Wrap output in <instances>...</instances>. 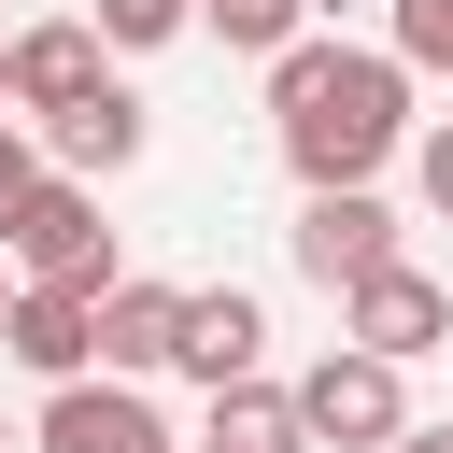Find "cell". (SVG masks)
<instances>
[{"mask_svg":"<svg viewBox=\"0 0 453 453\" xmlns=\"http://www.w3.org/2000/svg\"><path fill=\"white\" fill-rule=\"evenodd\" d=\"M14 297H28V283H14V255H0V326H14Z\"/></svg>","mask_w":453,"mask_h":453,"instance_id":"cell-20","label":"cell"},{"mask_svg":"<svg viewBox=\"0 0 453 453\" xmlns=\"http://www.w3.org/2000/svg\"><path fill=\"white\" fill-rule=\"evenodd\" d=\"M340 340L382 354V368H425V354L453 340V283H439V269H382V283L340 297Z\"/></svg>","mask_w":453,"mask_h":453,"instance_id":"cell-6","label":"cell"},{"mask_svg":"<svg viewBox=\"0 0 453 453\" xmlns=\"http://www.w3.org/2000/svg\"><path fill=\"white\" fill-rule=\"evenodd\" d=\"M311 14H326V0H198V28H212L226 57H269V71L311 42Z\"/></svg>","mask_w":453,"mask_h":453,"instance_id":"cell-13","label":"cell"},{"mask_svg":"<svg viewBox=\"0 0 453 453\" xmlns=\"http://www.w3.org/2000/svg\"><path fill=\"white\" fill-rule=\"evenodd\" d=\"M269 142H283L297 198L368 184V170L411 142V71H396V42H340V28H311V42L269 71Z\"/></svg>","mask_w":453,"mask_h":453,"instance_id":"cell-1","label":"cell"},{"mask_svg":"<svg viewBox=\"0 0 453 453\" xmlns=\"http://www.w3.org/2000/svg\"><path fill=\"white\" fill-rule=\"evenodd\" d=\"M297 425H311V453H396L411 439V368H382V354H311L297 368Z\"/></svg>","mask_w":453,"mask_h":453,"instance_id":"cell-3","label":"cell"},{"mask_svg":"<svg viewBox=\"0 0 453 453\" xmlns=\"http://www.w3.org/2000/svg\"><path fill=\"white\" fill-rule=\"evenodd\" d=\"M0 113H14V28H0Z\"/></svg>","mask_w":453,"mask_h":453,"instance_id":"cell-19","label":"cell"},{"mask_svg":"<svg viewBox=\"0 0 453 453\" xmlns=\"http://www.w3.org/2000/svg\"><path fill=\"white\" fill-rule=\"evenodd\" d=\"M28 453H184V439L142 382H71V396L28 411Z\"/></svg>","mask_w":453,"mask_h":453,"instance_id":"cell-8","label":"cell"},{"mask_svg":"<svg viewBox=\"0 0 453 453\" xmlns=\"http://www.w3.org/2000/svg\"><path fill=\"white\" fill-rule=\"evenodd\" d=\"M396 14V71H453V0H382Z\"/></svg>","mask_w":453,"mask_h":453,"instance_id":"cell-16","label":"cell"},{"mask_svg":"<svg viewBox=\"0 0 453 453\" xmlns=\"http://www.w3.org/2000/svg\"><path fill=\"white\" fill-rule=\"evenodd\" d=\"M184 453H198V439H184Z\"/></svg>","mask_w":453,"mask_h":453,"instance_id":"cell-22","label":"cell"},{"mask_svg":"<svg viewBox=\"0 0 453 453\" xmlns=\"http://www.w3.org/2000/svg\"><path fill=\"white\" fill-rule=\"evenodd\" d=\"M396 453H453V425H411V439H396Z\"/></svg>","mask_w":453,"mask_h":453,"instance_id":"cell-18","label":"cell"},{"mask_svg":"<svg viewBox=\"0 0 453 453\" xmlns=\"http://www.w3.org/2000/svg\"><path fill=\"white\" fill-rule=\"evenodd\" d=\"M411 198H425V212H439V226H453V113H439V127H425V142H411Z\"/></svg>","mask_w":453,"mask_h":453,"instance_id":"cell-17","label":"cell"},{"mask_svg":"<svg viewBox=\"0 0 453 453\" xmlns=\"http://www.w3.org/2000/svg\"><path fill=\"white\" fill-rule=\"evenodd\" d=\"M170 368H184L198 396H241V382H269V311H255L241 283H184V340H170Z\"/></svg>","mask_w":453,"mask_h":453,"instance_id":"cell-7","label":"cell"},{"mask_svg":"<svg viewBox=\"0 0 453 453\" xmlns=\"http://www.w3.org/2000/svg\"><path fill=\"white\" fill-rule=\"evenodd\" d=\"M0 354L42 382V396H71V382H99V297H14V326H0Z\"/></svg>","mask_w":453,"mask_h":453,"instance_id":"cell-9","label":"cell"},{"mask_svg":"<svg viewBox=\"0 0 453 453\" xmlns=\"http://www.w3.org/2000/svg\"><path fill=\"white\" fill-rule=\"evenodd\" d=\"M85 28H99L113 57H156V42H184V28H198V0H85Z\"/></svg>","mask_w":453,"mask_h":453,"instance_id":"cell-14","label":"cell"},{"mask_svg":"<svg viewBox=\"0 0 453 453\" xmlns=\"http://www.w3.org/2000/svg\"><path fill=\"white\" fill-rule=\"evenodd\" d=\"M142 142H156V113H142L127 85H99L85 113L42 127V170H57V184H113V170H142Z\"/></svg>","mask_w":453,"mask_h":453,"instance_id":"cell-10","label":"cell"},{"mask_svg":"<svg viewBox=\"0 0 453 453\" xmlns=\"http://www.w3.org/2000/svg\"><path fill=\"white\" fill-rule=\"evenodd\" d=\"M198 453H311V425H297V382H241V396H212Z\"/></svg>","mask_w":453,"mask_h":453,"instance_id":"cell-12","label":"cell"},{"mask_svg":"<svg viewBox=\"0 0 453 453\" xmlns=\"http://www.w3.org/2000/svg\"><path fill=\"white\" fill-rule=\"evenodd\" d=\"M170 340H184V283L127 269V283L99 297V382H156V368H170Z\"/></svg>","mask_w":453,"mask_h":453,"instance_id":"cell-11","label":"cell"},{"mask_svg":"<svg viewBox=\"0 0 453 453\" xmlns=\"http://www.w3.org/2000/svg\"><path fill=\"white\" fill-rule=\"evenodd\" d=\"M42 184H57V170H42V127H14V113H0V241H14V212H28Z\"/></svg>","mask_w":453,"mask_h":453,"instance_id":"cell-15","label":"cell"},{"mask_svg":"<svg viewBox=\"0 0 453 453\" xmlns=\"http://www.w3.org/2000/svg\"><path fill=\"white\" fill-rule=\"evenodd\" d=\"M113 85V42L85 28V14H42V28H14V127H57V113H85Z\"/></svg>","mask_w":453,"mask_h":453,"instance_id":"cell-5","label":"cell"},{"mask_svg":"<svg viewBox=\"0 0 453 453\" xmlns=\"http://www.w3.org/2000/svg\"><path fill=\"white\" fill-rule=\"evenodd\" d=\"M297 269L326 283V297H354V283H382V269H411V241H396V212H382V184H340V198H297Z\"/></svg>","mask_w":453,"mask_h":453,"instance_id":"cell-4","label":"cell"},{"mask_svg":"<svg viewBox=\"0 0 453 453\" xmlns=\"http://www.w3.org/2000/svg\"><path fill=\"white\" fill-rule=\"evenodd\" d=\"M14 283H42V297H113L127 283V255H113V212H99V184H42L28 212H14Z\"/></svg>","mask_w":453,"mask_h":453,"instance_id":"cell-2","label":"cell"},{"mask_svg":"<svg viewBox=\"0 0 453 453\" xmlns=\"http://www.w3.org/2000/svg\"><path fill=\"white\" fill-rule=\"evenodd\" d=\"M0 453H28V439H14V425H0Z\"/></svg>","mask_w":453,"mask_h":453,"instance_id":"cell-21","label":"cell"}]
</instances>
